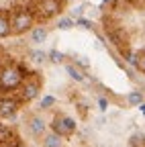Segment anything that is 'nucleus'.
Instances as JSON below:
<instances>
[{
	"instance_id": "7",
	"label": "nucleus",
	"mask_w": 145,
	"mask_h": 147,
	"mask_svg": "<svg viewBox=\"0 0 145 147\" xmlns=\"http://www.w3.org/2000/svg\"><path fill=\"white\" fill-rule=\"evenodd\" d=\"M21 106V100L16 96H2L0 98V119H10L16 115Z\"/></svg>"
},
{
	"instance_id": "3",
	"label": "nucleus",
	"mask_w": 145,
	"mask_h": 147,
	"mask_svg": "<svg viewBox=\"0 0 145 147\" xmlns=\"http://www.w3.org/2000/svg\"><path fill=\"white\" fill-rule=\"evenodd\" d=\"M35 18L47 21V18L57 16L63 10V0H35V6L31 8Z\"/></svg>"
},
{
	"instance_id": "6",
	"label": "nucleus",
	"mask_w": 145,
	"mask_h": 147,
	"mask_svg": "<svg viewBox=\"0 0 145 147\" xmlns=\"http://www.w3.org/2000/svg\"><path fill=\"white\" fill-rule=\"evenodd\" d=\"M51 131L59 135L61 139L63 137H69V135H74L76 133V121L67 117V115H55L51 121Z\"/></svg>"
},
{
	"instance_id": "13",
	"label": "nucleus",
	"mask_w": 145,
	"mask_h": 147,
	"mask_svg": "<svg viewBox=\"0 0 145 147\" xmlns=\"http://www.w3.org/2000/svg\"><path fill=\"white\" fill-rule=\"evenodd\" d=\"M65 69H67V74H69V76L74 78V80H78V82H82V80L86 78V74H84V71H82V69H80L78 65H71V63H69V65H67Z\"/></svg>"
},
{
	"instance_id": "15",
	"label": "nucleus",
	"mask_w": 145,
	"mask_h": 147,
	"mask_svg": "<svg viewBox=\"0 0 145 147\" xmlns=\"http://www.w3.org/2000/svg\"><path fill=\"white\" fill-rule=\"evenodd\" d=\"M29 59L33 61V63H43L45 59H47V53H43V51H29Z\"/></svg>"
},
{
	"instance_id": "16",
	"label": "nucleus",
	"mask_w": 145,
	"mask_h": 147,
	"mask_svg": "<svg viewBox=\"0 0 145 147\" xmlns=\"http://www.w3.org/2000/svg\"><path fill=\"white\" fill-rule=\"evenodd\" d=\"M127 102L135 104V106H141L143 104V94H141V92H131V94L127 96Z\"/></svg>"
},
{
	"instance_id": "5",
	"label": "nucleus",
	"mask_w": 145,
	"mask_h": 147,
	"mask_svg": "<svg viewBox=\"0 0 145 147\" xmlns=\"http://www.w3.org/2000/svg\"><path fill=\"white\" fill-rule=\"evenodd\" d=\"M106 33H108V39H111V43H113L123 55H127V57H129V55H131V37H129V33H127L123 27H119V25L106 27Z\"/></svg>"
},
{
	"instance_id": "19",
	"label": "nucleus",
	"mask_w": 145,
	"mask_h": 147,
	"mask_svg": "<svg viewBox=\"0 0 145 147\" xmlns=\"http://www.w3.org/2000/svg\"><path fill=\"white\" fill-rule=\"evenodd\" d=\"M129 143L131 147H145V135H133Z\"/></svg>"
},
{
	"instance_id": "17",
	"label": "nucleus",
	"mask_w": 145,
	"mask_h": 147,
	"mask_svg": "<svg viewBox=\"0 0 145 147\" xmlns=\"http://www.w3.org/2000/svg\"><path fill=\"white\" fill-rule=\"evenodd\" d=\"M74 25H76L74 18H69V16H63V18L57 21V29H61V31H67V29H71Z\"/></svg>"
},
{
	"instance_id": "10",
	"label": "nucleus",
	"mask_w": 145,
	"mask_h": 147,
	"mask_svg": "<svg viewBox=\"0 0 145 147\" xmlns=\"http://www.w3.org/2000/svg\"><path fill=\"white\" fill-rule=\"evenodd\" d=\"M129 61H131V63L135 65V69H137V71L145 74V49L133 51V53L129 55Z\"/></svg>"
},
{
	"instance_id": "23",
	"label": "nucleus",
	"mask_w": 145,
	"mask_h": 147,
	"mask_svg": "<svg viewBox=\"0 0 145 147\" xmlns=\"http://www.w3.org/2000/svg\"><path fill=\"white\" fill-rule=\"evenodd\" d=\"M4 63H6V59H4V55H2V53H0V69H2V67H4Z\"/></svg>"
},
{
	"instance_id": "24",
	"label": "nucleus",
	"mask_w": 145,
	"mask_h": 147,
	"mask_svg": "<svg viewBox=\"0 0 145 147\" xmlns=\"http://www.w3.org/2000/svg\"><path fill=\"white\" fill-rule=\"evenodd\" d=\"M141 110H143V115H145V104H141Z\"/></svg>"
},
{
	"instance_id": "18",
	"label": "nucleus",
	"mask_w": 145,
	"mask_h": 147,
	"mask_svg": "<svg viewBox=\"0 0 145 147\" xmlns=\"http://www.w3.org/2000/svg\"><path fill=\"white\" fill-rule=\"evenodd\" d=\"M47 57H49L53 63H61V61L65 59V55H63V53H59L57 49H51V51L47 53Z\"/></svg>"
},
{
	"instance_id": "21",
	"label": "nucleus",
	"mask_w": 145,
	"mask_h": 147,
	"mask_svg": "<svg viewBox=\"0 0 145 147\" xmlns=\"http://www.w3.org/2000/svg\"><path fill=\"white\" fill-rule=\"evenodd\" d=\"M78 25L84 27V29H92V23H90L88 18H78Z\"/></svg>"
},
{
	"instance_id": "4",
	"label": "nucleus",
	"mask_w": 145,
	"mask_h": 147,
	"mask_svg": "<svg viewBox=\"0 0 145 147\" xmlns=\"http://www.w3.org/2000/svg\"><path fill=\"white\" fill-rule=\"evenodd\" d=\"M39 92H41V76L39 74H27L25 82L19 88V96L16 98L21 102H31L39 96Z\"/></svg>"
},
{
	"instance_id": "8",
	"label": "nucleus",
	"mask_w": 145,
	"mask_h": 147,
	"mask_svg": "<svg viewBox=\"0 0 145 147\" xmlns=\"http://www.w3.org/2000/svg\"><path fill=\"white\" fill-rule=\"evenodd\" d=\"M45 121L43 119H39V117H31L29 119V131H31V135H35V137H43L45 135Z\"/></svg>"
},
{
	"instance_id": "14",
	"label": "nucleus",
	"mask_w": 145,
	"mask_h": 147,
	"mask_svg": "<svg viewBox=\"0 0 145 147\" xmlns=\"http://www.w3.org/2000/svg\"><path fill=\"white\" fill-rule=\"evenodd\" d=\"M14 137V131L10 127H6V125H0V145L2 143H6L8 139H12Z\"/></svg>"
},
{
	"instance_id": "11",
	"label": "nucleus",
	"mask_w": 145,
	"mask_h": 147,
	"mask_svg": "<svg viewBox=\"0 0 145 147\" xmlns=\"http://www.w3.org/2000/svg\"><path fill=\"white\" fill-rule=\"evenodd\" d=\"M47 39V29L45 27H35L31 31V41L33 43H43Z\"/></svg>"
},
{
	"instance_id": "20",
	"label": "nucleus",
	"mask_w": 145,
	"mask_h": 147,
	"mask_svg": "<svg viewBox=\"0 0 145 147\" xmlns=\"http://www.w3.org/2000/svg\"><path fill=\"white\" fill-rule=\"evenodd\" d=\"M55 104V98L53 96H45L43 100H41V108H49V106H53Z\"/></svg>"
},
{
	"instance_id": "22",
	"label": "nucleus",
	"mask_w": 145,
	"mask_h": 147,
	"mask_svg": "<svg viewBox=\"0 0 145 147\" xmlns=\"http://www.w3.org/2000/svg\"><path fill=\"white\" fill-rule=\"evenodd\" d=\"M98 106H100L102 110H106V106H108V102H106V98H98Z\"/></svg>"
},
{
	"instance_id": "2",
	"label": "nucleus",
	"mask_w": 145,
	"mask_h": 147,
	"mask_svg": "<svg viewBox=\"0 0 145 147\" xmlns=\"http://www.w3.org/2000/svg\"><path fill=\"white\" fill-rule=\"evenodd\" d=\"M25 78H27V71L21 65L6 61L4 67L0 69V90H2V92H14V90H19L21 84L25 82Z\"/></svg>"
},
{
	"instance_id": "9",
	"label": "nucleus",
	"mask_w": 145,
	"mask_h": 147,
	"mask_svg": "<svg viewBox=\"0 0 145 147\" xmlns=\"http://www.w3.org/2000/svg\"><path fill=\"white\" fill-rule=\"evenodd\" d=\"M8 35H12V31H10V12L0 8V39H4Z\"/></svg>"
},
{
	"instance_id": "1",
	"label": "nucleus",
	"mask_w": 145,
	"mask_h": 147,
	"mask_svg": "<svg viewBox=\"0 0 145 147\" xmlns=\"http://www.w3.org/2000/svg\"><path fill=\"white\" fill-rule=\"evenodd\" d=\"M35 14L29 6H14L10 10V31L12 35H25L35 29Z\"/></svg>"
},
{
	"instance_id": "12",
	"label": "nucleus",
	"mask_w": 145,
	"mask_h": 147,
	"mask_svg": "<svg viewBox=\"0 0 145 147\" xmlns=\"http://www.w3.org/2000/svg\"><path fill=\"white\" fill-rule=\"evenodd\" d=\"M43 145H45V147H63V141H61V137H59V135L49 133V135H45V137H43Z\"/></svg>"
}]
</instances>
